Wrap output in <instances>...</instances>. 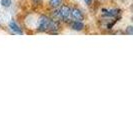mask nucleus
<instances>
[{
    "instance_id": "f257e3e1",
    "label": "nucleus",
    "mask_w": 133,
    "mask_h": 120,
    "mask_svg": "<svg viewBox=\"0 0 133 120\" xmlns=\"http://www.w3.org/2000/svg\"><path fill=\"white\" fill-rule=\"evenodd\" d=\"M50 21H51V18H49L48 16H45V15L40 16L39 21H38L37 30H38L39 32H46V31H48Z\"/></svg>"
},
{
    "instance_id": "f03ea898",
    "label": "nucleus",
    "mask_w": 133,
    "mask_h": 120,
    "mask_svg": "<svg viewBox=\"0 0 133 120\" xmlns=\"http://www.w3.org/2000/svg\"><path fill=\"white\" fill-rule=\"evenodd\" d=\"M59 10L60 16H61V20L63 21H68L71 17V8L68 5H60Z\"/></svg>"
},
{
    "instance_id": "7ed1b4c3",
    "label": "nucleus",
    "mask_w": 133,
    "mask_h": 120,
    "mask_svg": "<svg viewBox=\"0 0 133 120\" xmlns=\"http://www.w3.org/2000/svg\"><path fill=\"white\" fill-rule=\"evenodd\" d=\"M71 17L76 21H83L84 20V15L81 12V10L78 8H73L71 9Z\"/></svg>"
},
{
    "instance_id": "20e7f679",
    "label": "nucleus",
    "mask_w": 133,
    "mask_h": 120,
    "mask_svg": "<svg viewBox=\"0 0 133 120\" xmlns=\"http://www.w3.org/2000/svg\"><path fill=\"white\" fill-rule=\"evenodd\" d=\"M9 28L13 31L14 33H17V34H23V31H22V29L20 28L18 25H17V23L15 22V21H10V23H9Z\"/></svg>"
},
{
    "instance_id": "39448f33",
    "label": "nucleus",
    "mask_w": 133,
    "mask_h": 120,
    "mask_svg": "<svg viewBox=\"0 0 133 120\" xmlns=\"http://www.w3.org/2000/svg\"><path fill=\"white\" fill-rule=\"evenodd\" d=\"M71 28L75 31H81L84 29V24L82 23V21H73L71 23Z\"/></svg>"
},
{
    "instance_id": "423d86ee",
    "label": "nucleus",
    "mask_w": 133,
    "mask_h": 120,
    "mask_svg": "<svg viewBox=\"0 0 133 120\" xmlns=\"http://www.w3.org/2000/svg\"><path fill=\"white\" fill-rule=\"evenodd\" d=\"M119 9H110V10H107V9H102V12L107 15V16H110V17H114V16H117L119 14Z\"/></svg>"
},
{
    "instance_id": "0eeeda50",
    "label": "nucleus",
    "mask_w": 133,
    "mask_h": 120,
    "mask_svg": "<svg viewBox=\"0 0 133 120\" xmlns=\"http://www.w3.org/2000/svg\"><path fill=\"white\" fill-rule=\"evenodd\" d=\"M63 0H49V5L52 8H58L62 4Z\"/></svg>"
},
{
    "instance_id": "6e6552de",
    "label": "nucleus",
    "mask_w": 133,
    "mask_h": 120,
    "mask_svg": "<svg viewBox=\"0 0 133 120\" xmlns=\"http://www.w3.org/2000/svg\"><path fill=\"white\" fill-rule=\"evenodd\" d=\"M1 5L4 7H9L11 5V0H1Z\"/></svg>"
},
{
    "instance_id": "1a4fd4ad",
    "label": "nucleus",
    "mask_w": 133,
    "mask_h": 120,
    "mask_svg": "<svg viewBox=\"0 0 133 120\" xmlns=\"http://www.w3.org/2000/svg\"><path fill=\"white\" fill-rule=\"evenodd\" d=\"M125 33L128 34V35H132V34H133V27L132 26H128V27H127Z\"/></svg>"
},
{
    "instance_id": "9d476101",
    "label": "nucleus",
    "mask_w": 133,
    "mask_h": 120,
    "mask_svg": "<svg viewBox=\"0 0 133 120\" xmlns=\"http://www.w3.org/2000/svg\"><path fill=\"white\" fill-rule=\"evenodd\" d=\"M43 0H33V2L35 3V4H39V3H41Z\"/></svg>"
},
{
    "instance_id": "9b49d317",
    "label": "nucleus",
    "mask_w": 133,
    "mask_h": 120,
    "mask_svg": "<svg viewBox=\"0 0 133 120\" xmlns=\"http://www.w3.org/2000/svg\"><path fill=\"white\" fill-rule=\"evenodd\" d=\"M84 1H85V3H86L87 5H90L91 2H92V0H84Z\"/></svg>"
}]
</instances>
